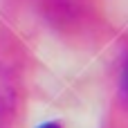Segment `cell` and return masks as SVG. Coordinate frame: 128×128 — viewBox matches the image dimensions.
<instances>
[{
    "instance_id": "obj_2",
    "label": "cell",
    "mask_w": 128,
    "mask_h": 128,
    "mask_svg": "<svg viewBox=\"0 0 128 128\" xmlns=\"http://www.w3.org/2000/svg\"><path fill=\"white\" fill-rule=\"evenodd\" d=\"M122 92L128 97V58L124 61V68H122Z\"/></svg>"
},
{
    "instance_id": "obj_3",
    "label": "cell",
    "mask_w": 128,
    "mask_h": 128,
    "mask_svg": "<svg viewBox=\"0 0 128 128\" xmlns=\"http://www.w3.org/2000/svg\"><path fill=\"white\" fill-rule=\"evenodd\" d=\"M38 128H63L58 122H45V124H40Z\"/></svg>"
},
{
    "instance_id": "obj_1",
    "label": "cell",
    "mask_w": 128,
    "mask_h": 128,
    "mask_svg": "<svg viewBox=\"0 0 128 128\" xmlns=\"http://www.w3.org/2000/svg\"><path fill=\"white\" fill-rule=\"evenodd\" d=\"M16 108H18V92L14 86V79L0 65V128H7L11 124Z\"/></svg>"
}]
</instances>
